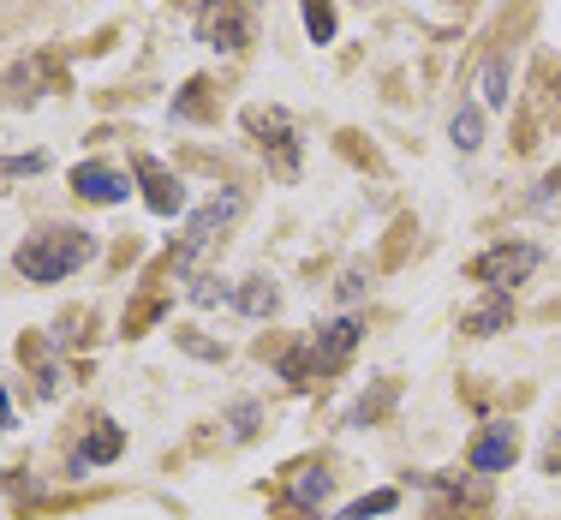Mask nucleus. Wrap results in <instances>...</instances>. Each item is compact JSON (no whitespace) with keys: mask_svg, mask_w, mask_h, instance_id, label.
<instances>
[{"mask_svg":"<svg viewBox=\"0 0 561 520\" xmlns=\"http://www.w3.org/2000/svg\"><path fill=\"white\" fill-rule=\"evenodd\" d=\"M96 251V239H90L84 228H48V234H31L19 251H12V263H19L24 282L48 287V282H66V275L78 270V263Z\"/></svg>","mask_w":561,"mask_h":520,"instance_id":"f257e3e1","label":"nucleus"},{"mask_svg":"<svg viewBox=\"0 0 561 520\" xmlns=\"http://www.w3.org/2000/svg\"><path fill=\"white\" fill-rule=\"evenodd\" d=\"M245 120V132L257 138V150L270 156V173L275 180H299V138H293V120H287V109H245L239 114Z\"/></svg>","mask_w":561,"mask_h":520,"instance_id":"f03ea898","label":"nucleus"},{"mask_svg":"<svg viewBox=\"0 0 561 520\" xmlns=\"http://www.w3.org/2000/svg\"><path fill=\"white\" fill-rule=\"evenodd\" d=\"M538 263H543V251L531 246V239H507V246H490L472 258V282H484L490 293H507V287L531 282Z\"/></svg>","mask_w":561,"mask_h":520,"instance_id":"7ed1b4c3","label":"nucleus"},{"mask_svg":"<svg viewBox=\"0 0 561 520\" xmlns=\"http://www.w3.org/2000/svg\"><path fill=\"white\" fill-rule=\"evenodd\" d=\"M251 31H257L251 0H204V12H197V36H204L216 55H239V48L251 43Z\"/></svg>","mask_w":561,"mask_h":520,"instance_id":"20e7f679","label":"nucleus"},{"mask_svg":"<svg viewBox=\"0 0 561 520\" xmlns=\"http://www.w3.org/2000/svg\"><path fill=\"white\" fill-rule=\"evenodd\" d=\"M239 210H245V197H239V192L209 197V204L197 210L192 222H185V246H180V258H173V263H180V270H192V263H197V251H204V246H216V234H221L227 222L239 216Z\"/></svg>","mask_w":561,"mask_h":520,"instance_id":"39448f33","label":"nucleus"},{"mask_svg":"<svg viewBox=\"0 0 561 520\" xmlns=\"http://www.w3.org/2000/svg\"><path fill=\"white\" fill-rule=\"evenodd\" d=\"M466 461H472V473H507V466L519 461V425L514 419H490L484 431L472 437V449H466Z\"/></svg>","mask_w":561,"mask_h":520,"instance_id":"423d86ee","label":"nucleus"},{"mask_svg":"<svg viewBox=\"0 0 561 520\" xmlns=\"http://www.w3.org/2000/svg\"><path fill=\"white\" fill-rule=\"evenodd\" d=\"M72 192L84 197V204H126L131 180L119 168H108V162H78L72 168Z\"/></svg>","mask_w":561,"mask_h":520,"instance_id":"0eeeda50","label":"nucleus"},{"mask_svg":"<svg viewBox=\"0 0 561 520\" xmlns=\"http://www.w3.org/2000/svg\"><path fill=\"white\" fill-rule=\"evenodd\" d=\"M358 341H365L358 317H335V324H317L311 353H317V365H323V371H341L346 359H353V347H358Z\"/></svg>","mask_w":561,"mask_h":520,"instance_id":"6e6552de","label":"nucleus"},{"mask_svg":"<svg viewBox=\"0 0 561 520\" xmlns=\"http://www.w3.org/2000/svg\"><path fill=\"white\" fill-rule=\"evenodd\" d=\"M138 180H144V204H150L156 216H180L185 210V185L173 180L156 156H138Z\"/></svg>","mask_w":561,"mask_h":520,"instance_id":"1a4fd4ad","label":"nucleus"},{"mask_svg":"<svg viewBox=\"0 0 561 520\" xmlns=\"http://www.w3.org/2000/svg\"><path fill=\"white\" fill-rule=\"evenodd\" d=\"M119 449H126V431H119V425H108V419H96V425H90V437H84V449L72 455V473H90V466L114 461Z\"/></svg>","mask_w":561,"mask_h":520,"instance_id":"9d476101","label":"nucleus"},{"mask_svg":"<svg viewBox=\"0 0 561 520\" xmlns=\"http://www.w3.org/2000/svg\"><path fill=\"white\" fill-rule=\"evenodd\" d=\"M233 305L245 317H275V305H280V287L270 282V275H245V282L233 287Z\"/></svg>","mask_w":561,"mask_h":520,"instance_id":"9b49d317","label":"nucleus"},{"mask_svg":"<svg viewBox=\"0 0 561 520\" xmlns=\"http://www.w3.org/2000/svg\"><path fill=\"white\" fill-rule=\"evenodd\" d=\"M287 497H293V509H323L329 502V473L323 466H299L293 485H287Z\"/></svg>","mask_w":561,"mask_h":520,"instance_id":"f8f14e48","label":"nucleus"},{"mask_svg":"<svg viewBox=\"0 0 561 520\" xmlns=\"http://www.w3.org/2000/svg\"><path fill=\"white\" fill-rule=\"evenodd\" d=\"M514 324V305H507V293H490L478 312H466V336H496V329Z\"/></svg>","mask_w":561,"mask_h":520,"instance_id":"ddd939ff","label":"nucleus"},{"mask_svg":"<svg viewBox=\"0 0 561 520\" xmlns=\"http://www.w3.org/2000/svg\"><path fill=\"white\" fill-rule=\"evenodd\" d=\"M448 138H454V150H478V144H484V114H478L472 102H460V114L448 120Z\"/></svg>","mask_w":561,"mask_h":520,"instance_id":"4468645a","label":"nucleus"},{"mask_svg":"<svg viewBox=\"0 0 561 520\" xmlns=\"http://www.w3.org/2000/svg\"><path fill=\"white\" fill-rule=\"evenodd\" d=\"M311 43H335V0H299Z\"/></svg>","mask_w":561,"mask_h":520,"instance_id":"2eb2a0df","label":"nucleus"},{"mask_svg":"<svg viewBox=\"0 0 561 520\" xmlns=\"http://www.w3.org/2000/svg\"><path fill=\"white\" fill-rule=\"evenodd\" d=\"M478 90H484V109H507V55L496 48L484 66V78H478Z\"/></svg>","mask_w":561,"mask_h":520,"instance_id":"dca6fc26","label":"nucleus"},{"mask_svg":"<svg viewBox=\"0 0 561 520\" xmlns=\"http://www.w3.org/2000/svg\"><path fill=\"white\" fill-rule=\"evenodd\" d=\"M204 114H209V84H204V78H192L185 97H173V120H204Z\"/></svg>","mask_w":561,"mask_h":520,"instance_id":"f3484780","label":"nucleus"},{"mask_svg":"<svg viewBox=\"0 0 561 520\" xmlns=\"http://www.w3.org/2000/svg\"><path fill=\"white\" fill-rule=\"evenodd\" d=\"M389 509H400V490H370L353 509H341V520H370V515H389Z\"/></svg>","mask_w":561,"mask_h":520,"instance_id":"a211bd4d","label":"nucleus"},{"mask_svg":"<svg viewBox=\"0 0 561 520\" xmlns=\"http://www.w3.org/2000/svg\"><path fill=\"white\" fill-rule=\"evenodd\" d=\"M48 156L31 150V156H0V180H24V173H43Z\"/></svg>","mask_w":561,"mask_h":520,"instance_id":"6ab92c4d","label":"nucleus"},{"mask_svg":"<svg viewBox=\"0 0 561 520\" xmlns=\"http://www.w3.org/2000/svg\"><path fill=\"white\" fill-rule=\"evenodd\" d=\"M257 419H263V407H257V402H239L233 412H227V425H233V437H239V443H245V437L257 431Z\"/></svg>","mask_w":561,"mask_h":520,"instance_id":"aec40b11","label":"nucleus"},{"mask_svg":"<svg viewBox=\"0 0 561 520\" xmlns=\"http://www.w3.org/2000/svg\"><path fill=\"white\" fill-rule=\"evenodd\" d=\"M389 402H394V383H382V389L370 395V402H358V407H353V425H370V419H377V412L389 407Z\"/></svg>","mask_w":561,"mask_h":520,"instance_id":"412c9836","label":"nucleus"},{"mask_svg":"<svg viewBox=\"0 0 561 520\" xmlns=\"http://www.w3.org/2000/svg\"><path fill=\"white\" fill-rule=\"evenodd\" d=\"M180 347H185V353H197V359H221V347L204 341V336H192V329H180Z\"/></svg>","mask_w":561,"mask_h":520,"instance_id":"4be33fe9","label":"nucleus"},{"mask_svg":"<svg viewBox=\"0 0 561 520\" xmlns=\"http://www.w3.org/2000/svg\"><path fill=\"white\" fill-rule=\"evenodd\" d=\"M543 473H561V425L550 431V443H543Z\"/></svg>","mask_w":561,"mask_h":520,"instance_id":"5701e85b","label":"nucleus"},{"mask_svg":"<svg viewBox=\"0 0 561 520\" xmlns=\"http://www.w3.org/2000/svg\"><path fill=\"white\" fill-rule=\"evenodd\" d=\"M358 293H365V270H346V275H341V299H346V305H353V299H358Z\"/></svg>","mask_w":561,"mask_h":520,"instance_id":"b1692460","label":"nucleus"},{"mask_svg":"<svg viewBox=\"0 0 561 520\" xmlns=\"http://www.w3.org/2000/svg\"><path fill=\"white\" fill-rule=\"evenodd\" d=\"M0 425H12V402H7V389H0Z\"/></svg>","mask_w":561,"mask_h":520,"instance_id":"393cba45","label":"nucleus"}]
</instances>
